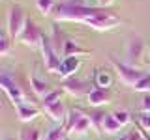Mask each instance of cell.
I'll list each match as a JSON object with an SVG mask.
<instances>
[{"instance_id": "19", "label": "cell", "mask_w": 150, "mask_h": 140, "mask_svg": "<svg viewBox=\"0 0 150 140\" xmlns=\"http://www.w3.org/2000/svg\"><path fill=\"white\" fill-rule=\"evenodd\" d=\"M41 131L38 127H23L19 133V140H41Z\"/></svg>"}, {"instance_id": "27", "label": "cell", "mask_w": 150, "mask_h": 140, "mask_svg": "<svg viewBox=\"0 0 150 140\" xmlns=\"http://www.w3.org/2000/svg\"><path fill=\"white\" fill-rule=\"evenodd\" d=\"M112 116H115V120L118 121L122 127H124V125H128L129 121H131V116H129L128 110H116V112H112Z\"/></svg>"}, {"instance_id": "9", "label": "cell", "mask_w": 150, "mask_h": 140, "mask_svg": "<svg viewBox=\"0 0 150 140\" xmlns=\"http://www.w3.org/2000/svg\"><path fill=\"white\" fill-rule=\"evenodd\" d=\"M43 112L47 116H49L51 120L54 121V123H64L66 118H68V108H66V105H64V101L62 99H58V101H54V103H51V105H45L43 106Z\"/></svg>"}, {"instance_id": "20", "label": "cell", "mask_w": 150, "mask_h": 140, "mask_svg": "<svg viewBox=\"0 0 150 140\" xmlns=\"http://www.w3.org/2000/svg\"><path fill=\"white\" fill-rule=\"evenodd\" d=\"M120 129H122V125L115 120V116H112V114H107L105 116V121H103V133L115 134L116 131H120Z\"/></svg>"}, {"instance_id": "18", "label": "cell", "mask_w": 150, "mask_h": 140, "mask_svg": "<svg viewBox=\"0 0 150 140\" xmlns=\"http://www.w3.org/2000/svg\"><path fill=\"white\" fill-rule=\"evenodd\" d=\"M105 112H101V110H94V112H90L88 114V118H90V121H92V127L98 131L100 134H103V121H105Z\"/></svg>"}, {"instance_id": "33", "label": "cell", "mask_w": 150, "mask_h": 140, "mask_svg": "<svg viewBox=\"0 0 150 140\" xmlns=\"http://www.w3.org/2000/svg\"><path fill=\"white\" fill-rule=\"evenodd\" d=\"M0 36H4V32H2V28H0Z\"/></svg>"}, {"instance_id": "36", "label": "cell", "mask_w": 150, "mask_h": 140, "mask_svg": "<svg viewBox=\"0 0 150 140\" xmlns=\"http://www.w3.org/2000/svg\"><path fill=\"white\" fill-rule=\"evenodd\" d=\"M148 65H150V64H148Z\"/></svg>"}, {"instance_id": "4", "label": "cell", "mask_w": 150, "mask_h": 140, "mask_svg": "<svg viewBox=\"0 0 150 140\" xmlns=\"http://www.w3.org/2000/svg\"><path fill=\"white\" fill-rule=\"evenodd\" d=\"M111 64H112V67L116 69L118 78L126 84V86H131V88H133L135 84H137L141 78L144 77V73L139 71L135 65H128V64H124V62H118V60L112 58V56H111Z\"/></svg>"}, {"instance_id": "32", "label": "cell", "mask_w": 150, "mask_h": 140, "mask_svg": "<svg viewBox=\"0 0 150 140\" xmlns=\"http://www.w3.org/2000/svg\"><path fill=\"white\" fill-rule=\"evenodd\" d=\"M2 140H15V138H11V136H8V138H2Z\"/></svg>"}, {"instance_id": "17", "label": "cell", "mask_w": 150, "mask_h": 140, "mask_svg": "<svg viewBox=\"0 0 150 140\" xmlns=\"http://www.w3.org/2000/svg\"><path fill=\"white\" fill-rule=\"evenodd\" d=\"M112 84V77L107 71H96V77H94V86L101 88V90H109V86Z\"/></svg>"}, {"instance_id": "2", "label": "cell", "mask_w": 150, "mask_h": 140, "mask_svg": "<svg viewBox=\"0 0 150 140\" xmlns=\"http://www.w3.org/2000/svg\"><path fill=\"white\" fill-rule=\"evenodd\" d=\"M28 19L25 17V11H23L21 6L17 4H11L8 9V37L11 39H19V36L23 34Z\"/></svg>"}, {"instance_id": "3", "label": "cell", "mask_w": 150, "mask_h": 140, "mask_svg": "<svg viewBox=\"0 0 150 140\" xmlns=\"http://www.w3.org/2000/svg\"><path fill=\"white\" fill-rule=\"evenodd\" d=\"M66 131L68 133H75V134H84L88 129L92 127V121L88 118V114H84L79 108H71L68 112V118L64 121Z\"/></svg>"}, {"instance_id": "6", "label": "cell", "mask_w": 150, "mask_h": 140, "mask_svg": "<svg viewBox=\"0 0 150 140\" xmlns=\"http://www.w3.org/2000/svg\"><path fill=\"white\" fill-rule=\"evenodd\" d=\"M62 90L73 97H83V95H88L94 88H90V82L83 80L79 77H68L62 80Z\"/></svg>"}, {"instance_id": "31", "label": "cell", "mask_w": 150, "mask_h": 140, "mask_svg": "<svg viewBox=\"0 0 150 140\" xmlns=\"http://www.w3.org/2000/svg\"><path fill=\"white\" fill-rule=\"evenodd\" d=\"M146 64H150V47H148V56H146Z\"/></svg>"}, {"instance_id": "11", "label": "cell", "mask_w": 150, "mask_h": 140, "mask_svg": "<svg viewBox=\"0 0 150 140\" xmlns=\"http://www.w3.org/2000/svg\"><path fill=\"white\" fill-rule=\"evenodd\" d=\"M143 49H144V43L141 37H131L126 45V56H128V65H133L137 60L143 56Z\"/></svg>"}, {"instance_id": "13", "label": "cell", "mask_w": 150, "mask_h": 140, "mask_svg": "<svg viewBox=\"0 0 150 140\" xmlns=\"http://www.w3.org/2000/svg\"><path fill=\"white\" fill-rule=\"evenodd\" d=\"M15 114L21 121L28 123L40 116V108H36L34 105H28V103H21V105H15Z\"/></svg>"}, {"instance_id": "1", "label": "cell", "mask_w": 150, "mask_h": 140, "mask_svg": "<svg viewBox=\"0 0 150 140\" xmlns=\"http://www.w3.org/2000/svg\"><path fill=\"white\" fill-rule=\"evenodd\" d=\"M54 21H71V22H83V24L94 28L98 32H107L112 30L115 26L120 24V17L109 8H100V6H79L71 4L69 0L56 4L53 13Z\"/></svg>"}, {"instance_id": "10", "label": "cell", "mask_w": 150, "mask_h": 140, "mask_svg": "<svg viewBox=\"0 0 150 140\" xmlns=\"http://www.w3.org/2000/svg\"><path fill=\"white\" fill-rule=\"evenodd\" d=\"M79 67H81V58L79 56H68V58H62V64H60V69L56 75L64 80L68 77H75Z\"/></svg>"}, {"instance_id": "8", "label": "cell", "mask_w": 150, "mask_h": 140, "mask_svg": "<svg viewBox=\"0 0 150 140\" xmlns=\"http://www.w3.org/2000/svg\"><path fill=\"white\" fill-rule=\"evenodd\" d=\"M41 39H43V34H41V30L38 28V24L32 19H28L26 24H25V30H23V34L19 36V41H21L23 45L26 47H40L41 45Z\"/></svg>"}, {"instance_id": "16", "label": "cell", "mask_w": 150, "mask_h": 140, "mask_svg": "<svg viewBox=\"0 0 150 140\" xmlns=\"http://www.w3.org/2000/svg\"><path fill=\"white\" fill-rule=\"evenodd\" d=\"M66 134H68V131H66V125L60 123V125H54L53 129L47 131L41 140H66Z\"/></svg>"}, {"instance_id": "15", "label": "cell", "mask_w": 150, "mask_h": 140, "mask_svg": "<svg viewBox=\"0 0 150 140\" xmlns=\"http://www.w3.org/2000/svg\"><path fill=\"white\" fill-rule=\"evenodd\" d=\"M88 52H90L88 49H84V47L77 45V43H75V41H71V39H66L62 56H64V58H68V56H81V54H88Z\"/></svg>"}, {"instance_id": "29", "label": "cell", "mask_w": 150, "mask_h": 140, "mask_svg": "<svg viewBox=\"0 0 150 140\" xmlns=\"http://www.w3.org/2000/svg\"><path fill=\"white\" fill-rule=\"evenodd\" d=\"M141 106H143V112H148L150 114V92L143 95V101H141Z\"/></svg>"}, {"instance_id": "25", "label": "cell", "mask_w": 150, "mask_h": 140, "mask_svg": "<svg viewBox=\"0 0 150 140\" xmlns=\"http://www.w3.org/2000/svg\"><path fill=\"white\" fill-rule=\"evenodd\" d=\"M120 140H144V134H143V127L141 125H135L133 129L129 131L126 136H122Z\"/></svg>"}, {"instance_id": "23", "label": "cell", "mask_w": 150, "mask_h": 140, "mask_svg": "<svg viewBox=\"0 0 150 140\" xmlns=\"http://www.w3.org/2000/svg\"><path fill=\"white\" fill-rule=\"evenodd\" d=\"M135 92H143V93H148L150 92V73H144V77L133 86Z\"/></svg>"}, {"instance_id": "5", "label": "cell", "mask_w": 150, "mask_h": 140, "mask_svg": "<svg viewBox=\"0 0 150 140\" xmlns=\"http://www.w3.org/2000/svg\"><path fill=\"white\" fill-rule=\"evenodd\" d=\"M40 49H41V56H43V65H45V69H47L49 73H54V75H56V73H58V69H60L62 60H60V54L54 50V47H53V43H51V37H49V36H43Z\"/></svg>"}, {"instance_id": "35", "label": "cell", "mask_w": 150, "mask_h": 140, "mask_svg": "<svg viewBox=\"0 0 150 140\" xmlns=\"http://www.w3.org/2000/svg\"><path fill=\"white\" fill-rule=\"evenodd\" d=\"M66 140H69V138H66Z\"/></svg>"}, {"instance_id": "22", "label": "cell", "mask_w": 150, "mask_h": 140, "mask_svg": "<svg viewBox=\"0 0 150 140\" xmlns=\"http://www.w3.org/2000/svg\"><path fill=\"white\" fill-rule=\"evenodd\" d=\"M36 6H38V9H40L43 15H51L56 4L53 2V0H36Z\"/></svg>"}, {"instance_id": "14", "label": "cell", "mask_w": 150, "mask_h": 140, "mask_svg": "<svg viewBox=\"0 0 150 140\" xmlns=\"http://www.w3.org/2000/svg\"><path fill=\"white\" fill-rule=\"evenodd\" d=\"M30 86H32V92H34L36 95L40 97V99H41V97H45L47 93L51 92L49 84H47L43 78H40L36 73H32V75H30Z\"/></svg>"}, {"instance_id": "21", "label": "cell", "mask_w": 150, "mask_h": 140, "mask_svg": "<svg viewBox=\"0 0 150 140\" xmlns=\"http://www.w3.org/2000/svg\"><path fill=\"white\" fill-rule=\"evenodd\" d=\"M51 43H53V47H54V50L58 54H62V50H64V43H66V37L58 32V28H53V36H51Z\"/></svg>"}, {"instance_id": "34", "label": "cell", "mask_w": 150, "mask_h": 140, "mask_svg": "<svg viewBox=\"0 0 150 140\" xmlns=\"http://www.w3.org/2000/svg\"><path fill=\"white\" fill-rule=\"evenodd\" d=\"M148 136H150V131H148Z\"/></svg>"}, {"instance_id": "30", "label": "cell", "mask_w": 150, "mask_h": 140, "mask_svg": "<svg viewBox=\"0 0 150 140\" xmlns=\"http://www.w3.org/2000/svg\"><path fill=\"white\" fill-rule=\"evenodd\" d=\"M112 2H115V0H96V6H100V8H109Z\"/></svg>"}, {"instance_id": "7", "label": "cell", "mask_w": 150, "mask_h": 140, "mask_svg": "<svg viewBox=\"0 0 150 140\" xmlns=\"http://www.w3.org/2000/svg\"><path fill=\"white\" fill-rule=\"evenodd\" d=\"M0 90L6 92V95L9 97V101L13 103V106L25 103V93H23V90L17 86V82L13 80L9 75H0Z\"/></svg>"}, {"instance_id": "24", "label": "cell", "mask_w": 150, "mask_h": 140, "mask_svg": "<svg viewBox=\"0 0 150 140\" xmlns=\"http://www.w3.org/2000/svg\"><path fill=\"white\" fill-rule=\"evenodd\" d=\"M58 99H62V92H60V90H51L45 97H41V106L51 105V103H54Z\"/></svg>"}, {"instance_id": "28", "label": "cell", "mask_w": 150, "mask_h": 140, "mask_svg": "<svg viewBox=\"0 0 150 140\" xmlns=\"http://www.w3.org/2000/svg\"><path fill=\"white\" fill-rule=\"evenodd\" d=\"M139 125L144 131H150V114L148 112H143V114L139 116Z\"/></svg>"}, {"instance_id": "26", "label": "cell", "mask_w": 150, "mask_h": 140, "mask_svg": "<svg viewBox=\"0 0 150 140\" xmlns=\"http://www.w3.org/2000/svg\"><path fill=\"white\" fill-rule=\"evenodd\" d=\"M11 52V37L0 36V56H8Z\"/></svg>"}, {"instance_id": "12", "label": "cell", "mask_w": 150, "mask_h": 140, "mask_svg": "<svg viewBox=\"0 0 150 140\" xmlns=\"http://www.w3.org/2000/svg\"><path fill=\"white\" fill-rule=\"evenodd\" d=\"M86 103L90 106H101V105H107L111 103V93L109 90H101V88H94V90L86 95Z\"/></svg>"}]
</instances>
